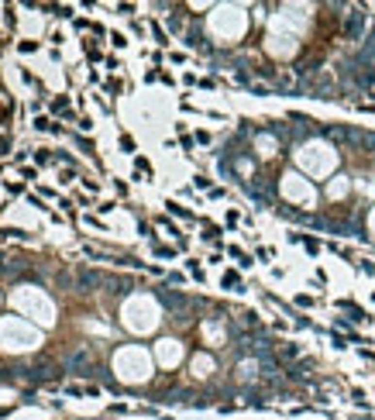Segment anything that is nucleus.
<instances>
[{"label":"nucleus","mask_w":375,"mask_h":420,"mask_svg":"<svg viewBox=\"0 0 375 420\" xmlns=\"http://www.w3.org/2000/svg\"><path fill=\"white\" fill-rule=\"evenodd\" d=\"M159 300H162V307H165V310H172V314H186V310L200 307V300L182 296L179 289H159Z\"/></svg>","instance_id":"nucleus-1"},{"label":"nucleus","mask_w":375,"mask_h":420,"mask_svg":"<svg viewBox=\"0 0 375 420\" xmlns=\"http://www.w3.org/2000/svg\"><path fill=\"white\" fill-rule=\"evenodd\" d=\"M365 24H368V14H365V7H351V14H344L341 34L348 38V42H358V38H361V31H365Z\"/></svg>","instance_id":"nucleus-2"},{"label":"nucleus","mask_w":375,"mask_h":420,"mask_svg":"<svg viewBox=\"0 0 375 420\" xmlns=\"http://www.w3.org/2000/svg\"><path fill=\"white\" fill-rule=\"evenodd\" d=\"M62 365L59 362H34V365H28V379H31V383H45V379H55V375H62L59 372Z\"/></svg>","instance_id":"nucleus-3"},{"label":"nucleus","mask_w":375,"mask_h":420,"mask_svg":"<svg viewBox=\"0 0 375 420\" xmlns=\"http://www.w3.org/2000/svg\"><path fill=\"white\" fill-rule=\"evenodd\" d=\"M276 355H279V358H289V362H293V358H299V348L293 345V341H282V345H276Z\"/></svg>","instance_id":"nucleus-4"}]
</instances>
